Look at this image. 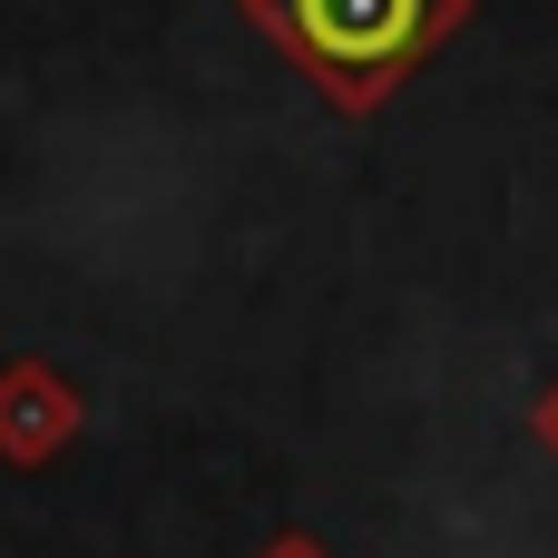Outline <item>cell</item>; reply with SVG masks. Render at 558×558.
I'll return each mask as SVG.
<instances>
[{"label":"cell","mask_w":558,"mask_h":558,"mask_svg":"<svg viewBox=\"0 0 558 558\" xmlns=\"http://www.w3.org/2000/svg\"><path fill=\"white\" fill-rule=\"evenodd\" d=\"M245 20H255L333 108H383V98L471 20V0H245Z\"/></svg>","instance_id":"1"},{"label":"cell","mask_w":558,"mask_h":558,"mask_svg":"<svg viewBox=\"0 0 558 558\" xmlns=\"http://www.w3.org/2000/svg\"><path fill=\"white\" fill-rule=\"evenodd\" d=\"M78 432H88V392H78L59 363L10 353V363H0V461H10V471H49Z\"/></svg>","instance_id":"2"},{"label":"cell","mask_w":558,"mask_h":558,"mask_svg":"<svg viewBox=\"0 0 558 558\" xmlns=\"http://www.w3.org/2000/svg\"><path fill=\"white\" fill-rule=\"evenodd\" d=\"M530 432H539V451H549V461H558V383H549V392H539V412H530Z\"/></svg>","instance_id":"3"},{"label":"cell","mask_w":558,"mask_h":558,"mask_svg":"<svg viewBox=\"0 0 558 558\" xmlns=\"http://www.w3.org/2000/svg\"><path fill=\"white\" fill-rule=\"evenodd\" d=\"M255 558H333V549H324V539H304V530H284V539H265Z\"/></svg>","instance_id":"4"}]
</instances>
